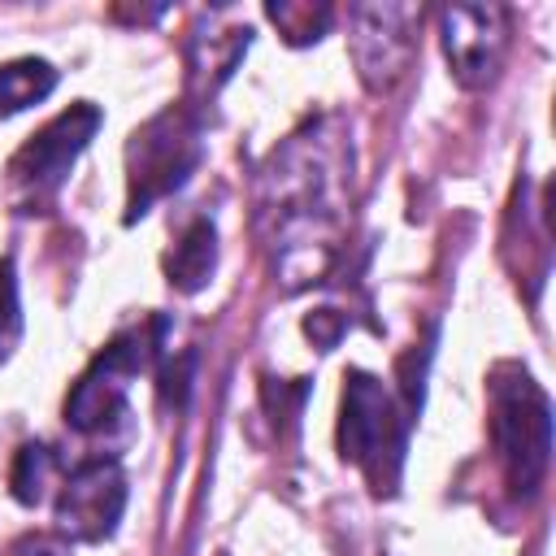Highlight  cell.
Listing matches in <instances>:
<instances>
[{"mask_svg":"<svg viewBox=\"0 0 556 556\" xmlns=\"http://www.w3.org/2000/svg\"><path fill=\"white\" fill-rule=\"evenodd\" d=\"M413 413L382 387V378L352 369L343 378V408H339V452L352 460L378 495L400 486L404 452H408Z\"/></svg>","mask_w":556,"mask_h":556,"instance_id":"6da1fadb","label":"cell"},{"mask_svg":"<svg viewBox=\"0 0 556 556\" xmlns=\"http://www.w3.org/2000/svg\"><path fill=\"white\" fill-rule=\"evenodd\" d=\"M491 443L517 495H534L552 460V404L530 369L504 361L491 369Z\"/></svg>","mask_w":556,"mask_h":556,"instance_id":"7a4b0ae2","label":"cell"},{"mask_svg":"<svg viewBox=\"0 0 556 556\" xmlns=\"http://www.w3.org/2000/svg\"><path fill=\"white\" fill-rule=\"evenodd\" d=\"M204 156L195 109H161L126 143V222H139L156 200L174 195Z\"/></svg>","mask_w":556,"mask_h":556,"instance_id":"3957f363","label":"cell"},{"mask_svg":"<svg viewBox=\"0 0 556 556\" xmlns=\"http://www.w3.org/2000/svg\"><path fill=\"white\" fill-rule=\"evenodd\" d=\"M156 348H161V321L135 326V330H122L117 339H109V348L70 387V395H65V426L78 430V434H104L113 421L130 417L126 391L152 365Z\"/></svg>","mask_w":556,"mask_h":556,"instance_id":"277c9868","label":"cell"},{"mask_svg":"<svg viewBox=\"0 0 556 556\" xmlns=\"http://www.w3.org/2000/svg\"><path fill=\"white\" fill-rule=\"evenodd\" d=\"M100 109L91 100H78L70 104L65 113H56L43 130H35L9 161V195L22 213L30 208H43L48 200H56V191L65 187L74 161L83 156V148L96 139L100 130Z\"/></svg>","mask_w":556,"mask_h":556,"instance_id":"5b68a950","label":"cell"},{"mask_svg":"<svg viewBox=\"0 0 556 556\" xmlns=\"http://www.w3.org/2000/svg\"><path fill=\"white\" fill-rule=\"evenodd\" d=\"M126 513V473L117 456H91L78 460L52 504L56 534L74 543H104Z\"/></svg>","mask_w":556,"mask_h":556,"instance_id":"8992f818","label":"cell"},{"mask_svg":"<svg viewBox=\"0 0 556 556\" xmlns=\"http://www.w3.org/2000/svg\"><path fill=\"white\" fill-rule=\"evenodd\" d=\"M352 22V61L369 91H391L417 52V9L408 4H356L348 9Z\"/></svg>","mask_w":556,"mask_h":556,"instance_id":"52a82bcc","label":"cell"},{"mask_svg":"<svg viewBox=\"0 0 556 556\" xmlns=\"http://www.w3.org/2000/svg\"><path fill=\"white\" fill-rule=\"evenodd\" d=\"M443 56L460 87H486L508 48V13L500 4H452L439 17Z\"/></svg>","mask_w":556,"mask_h":556,"instance_id":"ba28073f","label":"cell"},{"mask_svg":"<svg viewBox=\"0 0 556 556\" xmlns=\"http://www.w3.org/2000/svg\"><path fill=\"white\" fill-rule=\"evenodd\" d=\"M217 26H222V9L200 13V30H191V39H187V87L195 100H213V91L235 74L239 56L252 43L248 22L243 26L235 22L226 30H217Z\"/></svg>","mask_w":556,"mask_h":556,"instance_id":"9c48e42d","label":"cell"},{"mask_svg":"<svg viewBox=\"0 0 556 556\" xmlns=\"http://www.w3.org/2000/svg\"><path fill=\"white\" fill-rule=\"evenodd\" d=\"M213 265H217V230H213V222L208 217H195L182 235H178V243L169 248V256H165V274H169V287H178V291H200L208 278H213Z\"/></svg>","mask_w":556,"mask_h":556,"instance_id":"30bf717a","label":"cell"},{"mask_svg":"<svg viewBox=\"0 0 556 556\" xmlns=\"http://www.w3.org/2000/svg\"><path fill=\"white\" fill-rule=\"evenodd\" d=\"M56 87V70L43 56H17L0 65V117H13L39 100H48Z\"/></svg>","mask_w":556,"mask_h":556,"instance_id":"8fae6325","label":"cell"},{"mask_svg":"<svg viewBox=\"0 0 556 556\" xmlns=\"http://www.w3.org/2000/svg\"><path fill=\"white\" fill-rule=\"evenodd\" d=\"M61 473V460H56V452L48 447V443H26L22 452H17V460H13V495H17V504H43V495H48V482Z\"/></svg>","mask_w":556,"mask_h":556,"instance_id":"7c38bea8","label":"cell"},{"mask_svg":"<svg viewBox=\"0 0 556 556\" xmlns=\"http://www.w3.org/2000/svg\"><path fill=\"white\" fill-rule=\"evenodd\" d=\"M269 22L278 26V35L291 43V48H304V43H317L330 26V4H300V0H282V4H265Z\"/></svg>","mask_w":556,"mask_h":556,"instance_id":"4fadbf2b","label":"cell"},{"mask_svg":"<svg viewBox=\"0 0 556 556\" xmlns=\"http://www.w3.org/2000/svg\"><path fill=\"white\" fill-rule=\"evenodd\" d=\"M22 339V304H17V274H13V261L0 256V361L13 356Z\"/></svg>","mask_w":556,"mask_h":556,"instance_id":"5bb4252c","label":"cell"},{"mask_svg":"<svg viewBox=\"0 0 556 556\" xmlns=\"http://www.w3.org/2000/svg\"><path fill=\"white\" fill-rule=\"evenodd\" d=\"M304 330H308V339L326 352V348H334V343H339V334H343V317H339L334 308H317V313H308V317H304Z\"/></svg>","mask_w":556,"mask_h":556,"instance_id":"9a60e30c","label":"cell"},{"mask_svg":"<svg viewBox=\"0 0 556 556\" xmlns=\"http://www.w3.org/2000/svg\"><path fill=\"white\" fill-rule=\"evenodd\" d=\"M13 556H70L61 539H48V534H30L13 547Z\"/></svg>","mask_w":556,"mask_h":556,"instance_id":"2e32d148","label":"cell"}]
</instances>
